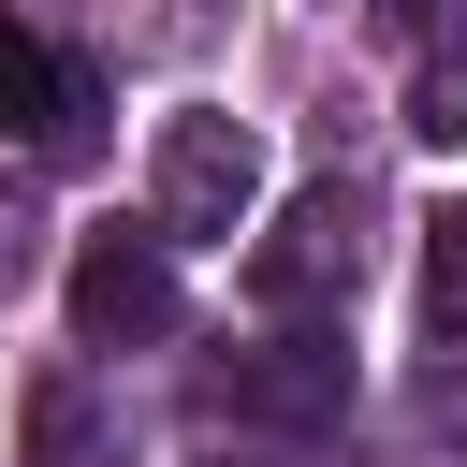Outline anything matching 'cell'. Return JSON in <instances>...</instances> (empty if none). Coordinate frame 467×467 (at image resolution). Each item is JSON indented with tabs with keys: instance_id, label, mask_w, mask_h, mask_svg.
Wrapping results in <instances>:
<instances>
[{
	"instance_id": "obj_1",
	"label": "cell",
	"mask_w": 467,
	"mask_h": 467,
	"mask_svg": "<svg viewBox=\"0 0 467 467\" xmlns=\"http://www.w3.org/2000/svg\"><path fill=\"white\" fill-rule=\"evenodd\" d=\"M146 204H161L175 248H234L248 204H263V131L219 117V102H175L161 117V161H146Z\"/></svg>"
},
{
	"instance_id": "obj_6",
	"label": "cell",
	"mask_w": 467,
	"mask_h": 467,
	"mask_svg": "<svg viewBox=\"0 0 467 467\" xmlns=\"http://www.w3.org/2000/svg\"><path fill=\"white\" fill-rule=\"evenodd\" d=\"M409 131H423V146H467V29L423 44V73H409Z\"/></svg>"
},
{
	"instance_id": "obj_8",
	"label": "cell",
	"mask_w": 467,
	"mask_h": 467,
	"mask_svg": "<svg viewBox=\"0 0 467 467\" xmlns=\"http://www.w3.org/2000/svg\"><path fill=\"white\" fill-rule=\"evenodd\" d=\"M423 277H438V306H467V204L423 219Z\"/></svg>"
},
{
	"instance_id": "obj_3",
	"label": "cell",
	"mask_w": 467,
	"mask_h": 467,
	"mask_svg": "<svg viewBox=\"0 0 467 467\" xmlns=\"http://www.w3.org/2000/svg\"><path fill=\"white\" fill-rule=\"evenodd\" d=\"M219 409H234V423H336V409H350V350H336V336H277V350H234Z\"/></svg>"
},
{
	"instance_id": "obj_7",
	"label": "cell",
	"mask_w": 467,
	"mask_h": 467,
	"mask_svg": "<svg viewBox=\"0 0 467 467\" xmlns=\"http://www.w3.org/2000/svg\"><path fill=\"white\" fill-rule=\"evenodd\" d=\"M58 102H73L58 58H44L29 29H0V131H58Z\"/></svg>"
},
{
	"instance_id": "obj_5",
	"label": "cell",
	"mask_w": 467,
	"mask_h": 467,
	"mask_svg": "<svg viewBox=\"0 0 467 467\" xmlns=\"http://www.w3.org/2000/svg\"><path fill=\"white\" fill-rule=\"evenodd\" d=\"M29 467H117V438H102V409H88L73 379L29 394Z\"/></svg>"
},
{
	"instance_id": "obj_4",
	"label": "cell",
	"mask_w": 467,
	"mask_h": 467,
	"mask_svg": "<svg viewBox=\"0 0 467 467\" xmlns=\"http://www.w3.org/2000/svg\"><path fill=\"white\" fill-rule=\"evenodd\" d=\"M350 234H365V204H350V190H306V204L248 248V292H263V306H321V292L350 277Z\"/></svg>"
},
{
	"instance_id": "obj_2",
	"label": "cell",
	"mask_w": 467,
	"mask_h": 467,
	"mask_svg": "<svg viewBox=\"0 0 467 467\" xmlns=\"http://www.w3.org/2000/svg\"><path fill=\"white\" fill-rule=\"evenodd\" d=\"M73 336H88V350L175 336V248H161V234H88V248H73Z\"/></svg>"
}]
</instances>
